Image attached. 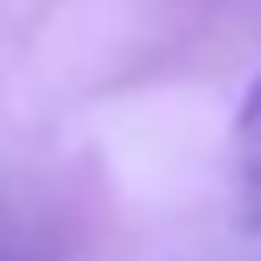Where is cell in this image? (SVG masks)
Returning <instances> with one entry per match:
<instances>
[{
    "mask_svg": "<svg viewBox=\"0 0 261 261\" xmlns=\"http://www.w3.org/2000/svg\"><path fill=\"white\" fill-rule=\"evenodd\" d=\"M236 191H242L249 229H261V76L242 96V115H236Z\"/></svg>",
    "mask_w": 261,
    "mask_h": 261,
    "instance_id": "cell-1",
    "label": "cell"
}]
</instances>
